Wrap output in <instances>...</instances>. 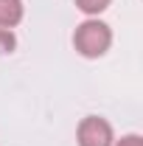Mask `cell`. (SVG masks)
<instances>
[{
  "instance_id": "cell-3",
  "label": "cell",
  "mask_w": 143,
  "mask_h": 146,
  "mask_svg": "<svg viewBox=\"0 0 143 146\" xmlns=\"http://www.w3.org/2000/svg\"><path fill=\"white\" fill-rule=\"evenodd\" d=\"M23 20V0H0V28H14Z\"/></svg>"
},
{
  "instance_id": "cell-1",
  "label": "cell",
  "mask_w": 143,
  "mask_h": 146,
  "mask_svg": "<svg viewBox=\"0 0 143 146\" xmlns=\"http://www.w3.org/2000/svg\"><path fill=\"white\" fill-rule=\"evenodd\" d=\"M73 45H76V51L81 56L98 59V56H104L109 51V45H112V31H109L107 23H101V20H84V23L76 28V34H73Z\"/></svg>"
},
{
  "instance_id": "cell-5",
  "label": "cell",
  "mask_w": 143,
  "mask_h": 146,
  "mask_svg": "<svg viewBox=\"0 0 143 146\" xmlns=\"http://www.w3.org/2000/svg\"><path fill=\"white\" fill-rule=\"evenodd\" d=\"M14 45H17V39L11 34V28H0V51L9 54V51H14Z\"/></svg>"
},
{
  "instance_id": "cell-6",
  "label": "cell",
  "mask_w": 143,
  "mask_h": 146,
  "mask_svg": "<svg viewBox=\"0 0 143 146\" xmlns=\"http://www.w3.org/2000/svg\"><path fill=\"white\" fill-rule=\"evenodd\" d=\"M112 146H143V138L140 135H124L118 143H112Z\"/></svg>"
},
{
  "instance_id": "cell-2",
  "label": "cell",
  "mask_w": 143,
  "mask_h": 146,
  "mask_svg": "<svg viewBox=\"0 0 143 146\" xmlns=\"http://www.w3.org/2000/svg\"><path fill=\"white\" fill-rule=\"evenodd\" d=\"M76 138H79V146H112L115 143L109 121L98 118V115H87V118L79 124Z\"/></svg>"
},
{
  "instance_id": "cell-4",
  "label": "cell",
  "mask_w": 143,
  "mask_h": 146,
  "mask_svg": "<svg viewBox=\"0 0 143 146\" xmlns=\"http://www.w3.org/2000/svg\"><path fill=\"white\" fill-rule=\"evenodd\" d=\"M76 6H79L84 14H90V17H98L109 6V0H76Z\"/></svg>"
}]
</instances>
